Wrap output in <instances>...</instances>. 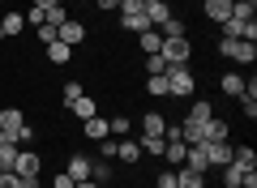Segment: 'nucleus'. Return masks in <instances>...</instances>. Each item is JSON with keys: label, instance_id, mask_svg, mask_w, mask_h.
Segmentation results:
<instances>
[{"label": "nucleus", "instance_id": "nucleus-1", "mask_svg": "<svg viewBox=\"0 0 257 188\" xmlns=\"http://www.w3.org/2000/svg\"><path fill=\"white\" fill-rule=\"evenodd\" d=\"M167 94H172V99H189L193 90H197V77H193V69L189 64H167Z\"/></svg>", "mask_w": 257, "mask_h": 188}, {"label": "nucleus", "instance_id": "nucleus-2", "mask_svg": "<svg viewBox=\"0 0 257 188\" xmlns=\"http://www.w3.org/2000/svg\"><path fill=\"white\" fill-rule=\"evenodd\" d=\"M219 56H227V60H236V64H253L257 60V43H248V39H219Z\"/></svg>", "mask_w": 257, "mask_h": 188}, {"label": "nucleus", "instance_id": "nucleus-3", "mask_svg": "<svg viewBox=\"0 0 257 188\" xmlns=\"http://www.w3.org/2000/svg\"><path fill=\"white\" fill-rule=\"evenodd\" d=\"M159 56H163L167 64H189V56H193V43L189 39H163V47H159Z\"/></svg>", "mask_w": 257, "mask_h": 188}, {"label": "nucleus", "instance_id": "nucleus-4", "mask_svg": "<svg viewBox=\"0 0 257 188\" xmlns=\"http://www.w3.org/2000/svg\"><path fill=\"white\" fill-rule=\"evenodd\" d=\"M39 171H43V158H39V154L26 145V150L18 154V167H13V175H22V179L30 184V179H39Z\"/></svg>", "mask_w": 257, "mask_h": 188}, {"label": "nucleus", "instance_id": "nucleus-5", "mask_svg": "<svg viewBox=\"0 0 257 188\" xmlns=\"http://www.w3.org/2000/svg\"><path fill=\"white\" fill-rule=\"evenodd\" d=\"M223 39H248V43H257V22L227 18V22H223Z\"/></svg>", "mask_w": 257, "mask_h": 188}, {"label": "nucleus", "instance_id": "nucleus-6", "mask_svg": "<svg viewBox=\"0 0 257 188\" xmlns=\"http://www.w3.org/2000/svg\"><path fill=\"white\" fill-rule=\"evenodd\" d=\"M22 128H26V116H22L18 107H5V111H0V133L9 137V141L22 133Z\"/></svg>", "mask_w": 257, "mask_h": 188}, {"label": "nucleus", "instance_id": "nucleus-7", "mask_svg": "<svg viewBox=\"0 0 257 188\" xmlns=\"http://www.w3.org/2000/svg\"><path fill=\"white\" fill-rule=\"evenodd\" d=\"M56 39H60L64 47H77V43H82V39H86V22H77V18H69V22H64L60 30H56Z\"/></svg>", "mask_w": 257, "mask_h": 188}, {"label": "nucleus", "instance_id": "nucleus-8", "mask_svg": "<svg viewBox=\"0 0 257 188\" xmlns=\"http://www.w3.org/2000/svg\"><path fill=\"white\" fill-rule=\"evenodd\" d=\"M184 167H193V171H210V150H206V141L202 145H189V150H184Z\"/></svg>", "mask_w": 257, "mask_h": 188}, {"label": "nucleus", "instance_id": "nucleus-9", "mask_svg": "<svg viewBox=\"0 0 257 188\" xmlns=\"http://www.w3.org/2000/svg\"><path fill=\"white\" fill-rule=\"evenodd\" d=\"M202 13L214 22V26H223V22L231 18V0H202Z\"/></svg>", "mask_w": 257, "mask_h": 188}, {"label": "nucleus", "instance_id": "nucleus-10", "mask_svg": "<svg viewBox=\"0 0 257 188\" xmlns=\"http://www.w3.org/2000/svg\"><path fill=\"white\" fill-rule=\"evenodd\" d=\"M176 13H172V5L167 0H146V22L150 26H163V22H172Z\"/></svg>", "mask_w": 257, "mask_h": 188}, {"label": "nucleus", "instance_id": "nucleus-11", "mask_svg": "<svg viewBox=\"0 0 257 188\" xmlns=\"http://www.w3.org/2000/svg\"><path fill=\"white\" fill-rule=\"evenodd\" d=\"M69 111H73L77 120H90V116H99V107H94V99H90V94H86V90H82V94H77L73 103H69Z\"/></svg>", "mask_w": 257, "mask_h": 188}, {"label": "nucleus", "instance_id": "nucleus-12", "mask_svg": "<svg viewBox=\"0 0 257 188\" xmlns=\"http://www.w3.org/2000/svg\"><path fill=\"white\" fill-rule=\"evenodd\" d=\"M176 188H206V175L193 167H176Z\"/></svg>", "mask_w": 257, "mask_h": 188}, {"label": "nucleus", "instance_id": "nucleus-13", "mask_svg": "<svg viewBox=\"0 0 257 188\" xmlns=\"http://www.w3.org/2000/svg\"><path fill=\"white\" fill-rule=\"evenodd\" d=\"M227 133H231V128L223 124L219 116H210V120L202 124V137H206V141H227Z\"/></svg>", "mask_w": 257, "mask_h": 188}, {"label": "nucleus", "instance_id": "nucleus-14", "mask_svg": "<svg viewBox=\"0 0 257 188\" xmlns=\"http://www.w3.org/2000/svg\"><path fill=\"white\" fill-rule=\"evenodd\" d=\"M138 43H142V56H159V47H163V35L150 26V30H142V35H138Z\"/></svg>", "mask_w": 257, "mask_h": 188}, {"label": "nucleus", "instance_id": "nucleus-15", "mask_svg": "<svg viewBox=\"0 0 257 188\" xmlns=\"http://www.w3.org/2000/svg\"><path fill=\"white\" fill-rule=\"evenodd\" d=\"M206 150H210V167H227L231 162V145L227 141H206Z\"/></svg>", "mask_w": 257, "mask_h": 188}, {"label": "nucleus", "instance_id": "nucleus-16", "mask_svg": "<svg viewBox=\"0 0 257 188\" xmlns=\"http://www.w3.org/2000/svg\"><path fill=\"white\" fill-rule=\"evenodd\" d=\"M231 162H236L240 171H257V150L253 145H240V150H231Z\"/></svg>", "mask_w": 257, "mask_h": 188}, {"label": "nucleus", "instance_id": "nucleus-17", "mask_svg": "<svg viewBox=\"0 0 257 188\" xmlns=\"http://www.w3.org/2000/svg\"><path fill=\"white\" fill-rule=\"evenodd\" d=\"M18 154H22L18 141H0V171H13V167H18Z\"/></svg>", "mask_w": 257, "mask_h": 188}, {"label": "nucleus", "instance_id": "nucleus-18", "mask_svg": "<svg viewBox=\"0 0 257 188\" xmlns=\"http://www.w3.org/2000/svg\"><path fill=\"white\" fill-rule=\"evenodd\" d=\"M69 179H90V158H86V154H73V158H69Z\"/></svg>", "mask_w": 257, "mask_h": 188}, {"label": "nucleus", "instance_id": "nucleus-19", "mask_svg": "<svg viewBox=\"0 0 257 188\" xmlns=\"http://www.w3.org/2000/svg\"><path fill=\"white\" fill-rule=\"evenodd\" d=\"M120 26L128 35H142V30H150V22H146V13H120Z\"/></svg>", "mask_w": 257, "mask_h": 188}, {"label": "nucleus", "instance_id": "nucleus-20", "mask_svg": "<svg viewBox=\"0 0 257 188\" xmlns=\"http://www.w3.org/2000/svg\"><path fill=\"white\" fill-rule=\"evenodd\" d=\"M219 90H223V94H231V99H240V94H244V77H240V73H223Z\"/></svg>", "mask_w": 257, "mask_h": 188}, {"label": "nucleus", "instance_id": "nucleus-21", "mask_svg": "<svg viewBox=\"0 0 257 188\" xmlns=\"http://www.w3.org/2000/svg\"><path fill=\"white\" fill-rule=\"evenodd\" d=\"M82 124H86V137H94V141L111 137V128H107V120H103V116H90V120H82Z\"/></svg>", "mask_w": 257, "mask_h": 188}, {"label": "nucleus", "instance_id": "nucleus-22", "mask_svg": "<svg viewBox=\"0 0 257 188\" xmlns=\"http://www.w3.org/2000/svg\"><path fill=\"white\" fill-rule=\"evenodd\" d=\"M116 158H120V162H138V158H142V145L124 137V141H116Z\"/></svg>", "mask_w": 257, "mask_h": 188}, {"label": "nucleus", "instance_id": "nucleus-23", "mask_svg": "<svg viewBox=\"0 0 257 188\" xmlns=\"http://www.w3.org/2000/svg\"><path fill=\"white\" fill-rule=\"evenodd\" d=\"M69 56H73V47H64L60 39H56V43H47V60H52V64H69Z\"/></svg>", "mask_w": 257, "mask_h": 188}, {"label": "nucleus", "instance_id": "nucleus-24", "mask_svg": "<svg viewBox=\"0 0 257 188\" xmlns=\"http://www.w3.org/2000/svg\"><path fill=\"white\" fill-rule=\"evenodd\" d=\"M184 150H189V145H184V141H167L163 158H167V162H176V167H184Z\"/></svg>", "mask_w": 257, "mask_h": 188}, {"label": "nucleus", "instance_id": "nucleus-25", "mask_svg": "<svg viewBox=\"0 0 257 188\" xmlns=\"http://www.w3.org/2000/svg\"><path fill=\"white\" fill-rule=\"evenodd\" d=\"M210 116H214V107H210V103H193V107H189V120H193V124H206Z\"/></svg>", "mask_w": 257, "mask_h": 188}, {"label": "nucleus", "instance_id": "nucleus-26", "mask_svg": "<svg viewBox=\"0 0 257 188\" xmlns=\"http://www.w3.org/2000/svg\"><path fill=\"white\" fill-rule=\"evenodd\" d=\"M90 179H94V184H107V179H111V162H94L90 158Z\"/></svg>", "mask_w": 257, "mask_h": 188}, {"label": "nucleus", "instance_id": "nucleus-27", "mask_svg": "<svg viewBox=\"0 0 257 188\" xmlns=\"http://www.w3.org/2000/svg\"><path fill=\"white\" fill-rule=\"evenodd\" d=\"M142 128H146V133H163V128H167V120L159 116V111H146V120H142Z\"/></svg>", "mask_w": 257, "mask_h": 188}, {"label": "nucleus", "instance_id": "nucleus-28", "mask_svg": "<svg viewBox=\"0 0 257 188\" xmlns=\"http://www.w3.org/2000/svg\"><path fill=\"white\" fill-rule=\"evenodd\" d=\"M167 73V60L163 56H146V77H163Z\"/></svg>", "mask_w": 257, "mask_h": 188}, {"label": "nucleus", "instance_id": "nucleus-29", "mask_svg": "<svg viewBox=\"0 0 257 188\" xmlns=\"http://www.w3.org/2000/svg\"><path fill=\"white\" fill-rule=\"evenodd\" d=\"M240 179H244V171H240L236 162H227V167H223V184H227V188H240Z\"/></svg>", "mask_w": 257, "mask_h": 188}, {"label": "nucleus", "instance_id": "nucleus-30", "mask_svg": "<svg viewBox=\"0 0 257 188\" xmlns=\"http://www.w3.org/2000/svg\"><path fill=\"white\" fill-rule=\"evenodd\" d=\"M146 90L159 94V99H172V94H167V77H146Z\"/></svg>", "mask_w": 257, "mask_h": 188}, {"label": "nucleus", "instance_id": "nucleus-31", "mask_svg": "<svg viewBox=\"0 0 257 188\" xmlns=\"http://www.w3.org/2000/svg\"><path fill=\"white\" fill-rule=\"evenodd\" d=\"M0 26H5V35H18V30L26 26V18H18V13H9V18L0 22Z\"/></svg>", "mask_w": 257, "mask_h": 188}, {"label": "nucleus", "instance_id": "nucleus-32", "mask_svg": "<svg viewBox=\"0 0 257 188\" xmlns=\"http://www.w3.org/2000/svg\"><path fill=\"white\" fill-rule=\"evenodd\" d=\"M0 188H26V179L13 175V171H0Z\"/></svg>", "mask_w": 257, "mask_h": 188}, {"label": "nucleus", "instance_id": "nucleus-33", "mask_svg": "<svg viewBox=\"0 0 257 188\" xmlns=\"http://www.w3.org/2000/svg\"><path fill=\"white\" fill-rule=\"evenodd\" d=\"M107 128H111V137H124V133H128L133 124H128V116H116V120H111Z\"/></svg>", "mask_w": 257, "mask_h": 188}, {"label": "nucleus", "instance_id": "nucleus-34", "mask_svg": "<svg viewBox=\"0 0 257 188\" xmlns=\"http://www.w3.org/2000/svg\"><path fill=\"white\" fill-rule=\"evenodd\" d=\"M99 154H103V162H111V158H116V141L103 137V141H99Z\"/></svg>", "mask_w": 257, "mask_h": 188}, {"label": "nucleus", "instance_id": "nucleus-35", "mask_svg": "<svg viewBox=\"0 0 257 188\" xmlns=\"http://www.w3.org/2000/svg\"><path fill=\"white\" fill-rule=\"evenodd\" d=\"M240 107H244V116H248V120L257 116V99H253V94H240Z\"/></svg>", "mask_w": 257, "mask_h": 188}, {"label": "nucleus", "instance_id": "nucleus-36", "mask_svg": "<svg viewBox=\"0 0 257 188\" xmlns=\"http://www.w3.org/2000/svg\"><path fill=\"white\" fill-rule=\"evenodd\" d=\"M26 26H35V30L43 26V9H35V5H30V13H26Z\"/></svg>", "mask_w": 257, "mask_h": 188}, {"label": "nucleus", "instance_id": "nucleus-37", "mask_svg": "<svg viewBox=\"0 0 257 188\" xmlns=\"http://www.w3.org/2000/svg\"><path fill=\"white\" fill-rule=\"evenodd\" d=\"M155 184H159V188H176V171H159Z\"/></svg>", "mask_w": 257, "mask_h": 188}, {"label": "nucleus", "instance_id": "nucleus-38", "mask_svg": "<svg viewBox=\"0 0 257 188\" xmlns=\"http://www.w3.org/2000/svg\"><path fill=\"white\" fill-rule=\"evenodd\" d=\"M52 188H73V179H69V171H60V175H52Z\"/></svg>", "mask_w": 257, "mask_h": 188}, {"label": "nucleus", "instance_id": "nucleus-39", "mask_svg": "<svg viewBox=\"0 0 257 188\" xmlns=\"http://www.w3.org/2000/svg\"><path fill=\"white\" fill-rule=\"evenodd\" d=\"M94 9H103V13H111V9H120V0H94Z\"/></svg>", "mask_w": 257, "mask_h": 188}, {"label": "nucleus", "instance_id": "nucleus-40", "mask_svg": "<svg viewBox=\"0 0 257 188\" xmlns=\"http://www.w3.org/2000/svg\"><path fill=\"white\" fill-rule=\"evenodd\" d=\"M240 188H257V171H244V179H240Z\"/></svg>", "mask_w": 257, "mask_h": 188}, {"label": "nucleus", "instance_id": "nucleus-41", "mask_svg": "<svg viewBox=\"0 0 257 188\" xmlns=\"http://www.w3.org/2000/svg\"><path fill=\"white\" fill-rule=\"evenodd\" d=\"M73 188H103V184H94V179H77Z\"/></svg>", "mask_w": 257, "mask_h": 188}, {"label": "nucleus", "instance_id": "nucleus-42", "mask_svg": "<svg viewBox=\"0 0 257 188\" xmlns=\"http://www.w3.org/2000/svg\"><path fill=\"white\" fill-rule=\"evenodd\" d=\"M52 5H60V0H35V9H52Z\"/></svg>", "mask_w": 257, "mask_h": 188}, {"label": "nucleus", "instance_id": "nucleus-43", "mask_svg": "<svg viewBox=\"0 0 257 188\" xmlns=\"http://www.w3.org/2000/svg\"><path fill=\"white\" fill-rule=\"evenodd\" d=\"M26 188H39V179H30V184H26Z\"/></svg>", "mask_w": 257, "mask_h": 188}, {"label": "nucleus", "instance_id": "nucleus-44", "mask_svg": "<svg viewBox=\"0 0 257 188\" xmlns=\"http://www.w3.org/2000/svg\"><path fill=\"white\" fill-rule=\"evenodd\" d=\"M0 141H9V137H5V133H0Z\"/></svg>", "mask_w": 257, "mask_h": 188}, {"label": "nucleus", "instance_id": "nucleus-45", "mask_svg": "<svg viewBox=\"0 0 257 188\" xmlns=\"http://www.w3.org/2000/svg\"><path fill=\"white\" fill-rule=\"evenodd\" d=\"M0 39H5V26H0Z\"/></svg>", "mask_w": 257, "mask_h": 188}, {"label": "nucleus", "instance_id": "nucleus-46", "mask_svg": "<svg viewBox=\"0 0 257 188\" xmlns=\"http://www.w3.org/2000/svg\"><path fill=\"white\" fill-rule=\"evenodd\" d=\"M77 5H86V0H77Z\"/></svg>", "mask_w": 257, "mask_h": 188}]
</instances>
